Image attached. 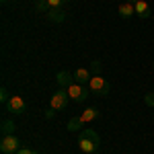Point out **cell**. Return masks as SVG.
<instances>
[{
  "instance_id": "cell-1",
  "label": "cell",
  "mask_w": 154,
  "mask_h": 154,
  "mask_svg": "<svg viewBox=\"0 0 154 154\" xmlns=\"http://www.w3.org/2000/svg\"><path fill=\"white\" fill-rule=\"evenodd\" d=\"M101 144V138L95 130H82L80 136H78V148L82 150L84 154H95V150Z\"/></svg>"
},
{
  "instance_id": "cell-2",
  "label": "cell",
  "mask_w": 154,
  "mask_h": 154,
  "mask_svg": "<svg viewBox=\"0 0 154 154\" xmlns=\"http://www.w3.org/2000/svg\"><path fill=\"white\" fill-rule=\"evenodd\" d=\"M88 88H91V93H95V95H101V97H107L109 95V91H111V84L107 82L105 78L101 76V74H97L91 78V82H88Z\"/></svg>"
},
{
  "instance_id": "cell-3",
  "label": "cell",
  "mask_w": 154,
  "mask_h": 154,
  "mask_svg": "<svg viewBox=\"0 0 154 154\" xmlns=\"http://www.w3.org/2000/svg\"><path fill=\"white\" fill-rule=\"evenodd\" d=\"M21 150V142L14 138V134L12 136H2V140H0V152L2 154H17Z\"/></svg>"
},
{
  "instance_id": "cell-4",
  "label": "cell",
  "mask_w": 154,
  "mask_h": 154,
  "mask_svg": "<svg viewBox=\"0 0 154 154\" xmlns=\"http://www.w3.org/2000/svg\"><path fill=\"white\" fill-rule=\"evenodd\" d=\"M66 91H68L70 99H72V101H76V103L86 101V97H88V93H91V88H86L84 84H78V82H72Z\"/></svg>"
},
{
  "instance_id": "cell-5",
  "label": "cell",
  "mask_w": 154,
  "mask_h": 154,
  "mask_svg": "<svg viewBox=\"0 0 154 154\" xmlns=\"http://www.w3.org/2000/svg\"><path fill=\"white\" fill-rule=\"evenodd\" d=\"M68 101H70L68 91H66V88H60V91H56V93L51 95V99H49V107L56 109V111H62L64 107L68 105Z\"/></svg>"
},
{
  "instance_id": "cell-6",
  "label": "cell",
  "mask_w": 154,
  "mask_h": 154,
  "mask_svg": "<svg viewBox=\"0 0 154 154\" xmlns=\"http://www.w3.org/2000/svg\"><path fill=\"white\" fill-rule=\"evenodd\" d=\"M6 111L12 113V115H23L25 111H27V103L23 101L21 95H11L8 103H6Z\"/></svg>"
},
{
  "instance_id": "cell-7",
  "label": "cell",
  "mask_w": 154,
  "mask_h": 154,
  "mask_svg": "<svg viewBox=\"0 0 154 154\" xmlns=\"http://www.w3.org/2000/svg\"><path fill=\"white\" fill-rule=\"evenodd\" d=\"M56 82H58L60 88H68V86L74 82V74H70L68 70H62V72H58V76H56Z\"/></svg>"
},
{
  "instance_id": "cell-8",
  "label": "cell",
  "mask_w": 154,
  "mask_h": 154,
  "mask_svg": "<svg viewBox=\"0 0 154 154\" xmlns=\"http://www.w3.org/2000/svg\"><path fill=\"white\" fill-rule=\"evenodd\" d=\"M91 78H93V74L86 68H78V70L74 72V82H78V84H88Z\"/></svg>"
},
{
  "instance_id": "cell-9",
  "label": "cell",
  "mask_w": 154,
  "mask_h": 154,
  "mask_svg": "<svg viewBox=\"0 0 154 154\" xmlns=\"http://www.w3.org/2000/svg\"><path fill=\"white\" fill-rule=\"evenodd\" d=\"M117 12H119V17H121V19H130L131 14H136V6H134L131 2L125 0V2H121V4H119Z\"/></svg>"
},
{
  "instance_id": "cell-10",
  "label": "cell",
  "mask_w": 154,
  "mask_h": 154,
  "mask_svg": "<svg viewBox=\"0 0 154 154\" xmlns=\"http://www.w3.org/2000/svg\"><path fill=\"white\" fill-rule=\"evenodd\" d=\"M134 6H136V14H138L140 19H148V17L152 14V12H150V6H148V2H146V0H138Z\"/></svg>"
},
{
  "instance_id": "cell-11",
  "label": "cell",
  "mask_w": 154,
  "mask_h": 154,
  "mask_svg": "<svg viewBox=\"0 0 154 154\" xmlns=\"http://www.w3.org/2000/svg\"><path fill=\"white\" fill-rule=\"evenodd\" d=\"M99 117V111H97L95 107H88V109H84L82 113H80V119H82L84 123H88V121H95Z\"/></svg>"
},
{
  "instance_id": "cell-12",
  "label": "cell",
  "mask_w": 154,
  "mask_h": 154,
  "mask_svg": "<svg viewBox=\"0 0 154 154\" xmlns=\"http://www.w3.org/2000/svg\"><path fill=\"white\" fill-rule=\"evenodd\" d=\"M48 17H49V21H54V23H62L64 21V12L60 11V8H49Z\"/></svg>"
},
{
  "instance_id": "cell-13",
  "label": "cell",
  "mask_w": 154,
  "mask_h": 154,
  "mask_svg": "<svg viewBox=\"0 0 154 154\" xmlns=\"http://www.w3.org/2000/svg\"><path fill=\"white\" fill-rule=\"evenodd\" d=\"M17 130V125H14V121L11 119H6V121H2V136H12Z\"/></svg>"
},
{
  "instance_id": "cell-14",
  "label": "cell",
  "mask_w": 154,
  "mask_h": 154,
  "mask_svg": "<svg viewBox=\"0 0 154 154\" xmlns=\"http://www.w3.org/2000/svg\"><path fill=\"white\" fill-rule=\"evenodd\" d=\"M82 125H84V121L80 119V115H78V117H72L70 121H68V130L70 131H76L78 128H82Z\"/></svg>"
},
{
  "instance_id": "cell-15",
  "label": "cell",
  "mask_w": 154,
  "mask_h": 154,
  "mask_svg": "<svg viewBox=\"0 0 154 154\" xmlns=\"http://www.w3.org/2000/svg\"><path fill=\"white\" fill-rule=\"evenodd\" d=\"M8 99H11V95H8V91H6V88L2 86V88H0V101H2V103L6 105V103H8Z\"/></svg>"
},
{
  "instance_id": "cell-16",
  "label": "cell",
  "mask_w": 154,
  "mask_h": 154,
  "mask_svg": "<svg viewBox=\"0 0 154 154\" xmlns=\"http://www.w3.org/2000/svg\"><path fill=\"white\" fill-rule=\"evenodd\" d=\"M35 8H37V11H41V12H45L49 6H48V2H45V0H37V2H35Z\"/></svg>"
},
{
  "instance_id": "cell-17",
  "label": "cell",
  "mask_w": 154,
  "mask_h": 154,
  "mask_svg": "<svg viewBox=\"0 0 154 154\" xmlns=\"http://www.w3.org/2000/svg\"><path fill=\"white\" fill-rule=\"evenodd\" d=\"M45 2H48L49 8H60V6H62V4H64L66 0H45Z\"/></svg>"
},
{
  "instance_id": "cell-18",
  "label": "cell",
  "mask_w": 154,
  "mask_h": 154,
  "mask_svg": "<svg viewBox=\"0 0 154 154\" xmlns=\"http://www.w3.org/2000/svg\"><path fill=\"white\" fill-rule=\"evenodd\" d=\"M144 103L150 105V107H154V93H148V95L144 97Z\"/></svg>"
},
{
  "instance_id": "cell-19",
  "label": "cell",
  "mask_w": 154,
  "mask_h": 154,
  "mask_svg": "<svg viewBox=\"0 0 154 154\" xmlns=\"http://www.w3.org/2000/svg\"><path fill=\"white\" fill-rule=\"evenodd\" d=\"M91 70L95 72V74H93V76H97V74H99V72H101V64H99V62H91Z\"/></svg>"
},
{
  "instance_id": "cell-20",
  "label": "cell",
  "mask_w": 154,
  "mask_h": 154,
  "mask_svg": "<svg viewBox=\"0 0 154 154\" xmlns=\"http://www.w3.org/2000/svg\"><path fill=\"white\" fill-rule=\"evenodd\" d=\"M17 154H37V152H35V150H29V148H21Z\"/></svg>"
},
{
  "instance_id": "cell-21",
  "label": "cell",
  "mask_w": 154,
  "mask_h": 154,
  "mask_svg": "<svg viewBox=\"0 0 154 154\" xmlns=\"http://www.w3.org/2000/svg\"><path fill=\"white\" fill-rule=\"evenodd\" d=\"M54 113H56V109H49L48 113H45V117H48V119H51V117H54Z\"/></svg>"
},
{
  "instance_id": "cell-22",
  "label": "cell",
  "mask_w": 154,
  "mask_h": 154,
  "mask_svg": "<svg viewBox=\"0 0 154 154\" xmlns=\"http://www.w3.org/2000/svg\"><path fill=\"white\" fill-rule=\"evenodd\" d=\"M128 2H131V4H136V2H138V0H128Z\"/></svg>"
},
{
  "instance_id": "cell-23",
  "label": "cell",
  "mask_w": 154,
  "mask_h": 154,
  "mask_svg": "<svg viewBox=\"0 0 154 154\" xmlns=\"http://www.w3.org/2000/svg\"><path fill=\"white\" fill-rule=\"evenodd\" d=\"M2 2H11V0H2Z\"/></svg>"
}]
</instances>
